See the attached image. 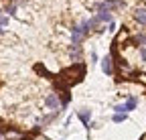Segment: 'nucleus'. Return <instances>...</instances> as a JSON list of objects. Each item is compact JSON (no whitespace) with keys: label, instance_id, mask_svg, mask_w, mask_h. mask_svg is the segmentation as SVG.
<instances>
[{"label":"nucleus","instance_id":"obj_6","mask_svg":"<svg viewBox=\"0 0 146 140\" xmlns=\"http://www.w3.org/2000/svg\"><path fill=\"white\" fill-rule=\"evenodd\" d=\"M134 21L142 27H146V6H138L134 10Z\"/></svg>","mask_w":146,"mask_h":140},{"label":"nucleus","instance_id":"obj_3","mask_svg":"<svg viewBox=\"0 0 146 140\" xmlns=\"http://www.w3.org/2000/svg\"><path fill=\"white\" fill-rule=\"evenodd\" d=\"M87 33H89V21L77 25L75 29L71 31V43H73V45H81V41L87 37Z\"/></svg>","mask_w":146,"mask_h":140},{"label":"nucleus","instance_id":"obj_12","mask_svg":"<svg viewBox=\"0 0 146 140\" xmlns=\"http://www.w3.org/2000/svg\"><path fill=\"white\" fill-rule=\"evenodd\" d=\"M134 43H138L140 47H146V35H136V37H134Z\"/></svg>","mask_w":146,"mask_h":140},{"label":"nucleus","instance_id":"obj_15","mask_svg":"<svg viewBox=\"0 0 146 140\" xmlns=\"http://www.w3.org/2000/svg\"><path fill=\"white\" fill-rule=\"evenodd\" d=\"M6 25H8V16L2 14V16H0V27H6Z\"/></svg>","mask_w":146,"mask_h":140},{"label":"nucleus","instance_id":"obj_2","mask_svg":"<svg viewBox=\"0 0 146 140\" xmlns=\"http://www.w3.org/2000/svg\"><path fill=\"white\" fill-rule=\"evenodd\" d=\"M104 23H108V25H110V23H114L112 12H98L94 19L89 21V29H94V31H100V33H102V31H104V29H102Z\"/></svg>","mask_w":146,"mask_h":140},{"label":"nucleus","instance_id":"obj_10","mask_svg":"<svg viewBox=\"0 0 146 140\" xmlns=\"http://www.w3.org/2000/svg\"><path fill=\"white\" fill-rule=\"evenodd\" d=\"M77 118L87 126V124H89V118H91V112H89V110H79V112H77Z\"/></svg>","mask_w":146,"mask_h":140},{"label":"nucleus","instance_id":"obj_5","mask_svg":"<svg viewBox=\"0 0 146 140\" xmlns=\"http://www.w3.org/2000/svg\"><path fill=\"white\" fill-rule=\"evenodd\" d=\"M136 106H138V100H136V98H128L124 104H118V106H116L114 110H116V114H126V112L134 110Z\"/></svg>","mask_w":146,"mask_h":140},{"label":"nucleus","instance_id":"obj_13","mask_svg":"<svg viewBox=\"0 0 146 140\" xmlns=\"http://www.w3.org/2000/svg\"><path fill=\"white\" fill-rule=\"evenodd\" d=\"M124 120H126V114H114V122L120 124V122H124Z\"/></svg>","mask_w":146,"mask_h":140},{"label":"nucleus","instance_id":"obj_14","mask_svg":"<svg viewBox=\"0 0 146 140\" xmlns=\"http://www.w3.org/2000/svg\"><path fill=\"white\" fill-rule=\"evenodd\" d=\"M140 61L146 63V47H140Z\"/></svg>","mask_w":146,"mask_h":140},{"label":"nucleus","instance_id":"obj_4","mask_svg":"<svg viewBox=\"0 0 146 140\" xmlns=\"http://www.w3.org/2000/svg\"><path fill=\"white\" fill-rule=\"evenodd\" d=\"M102 71L106 75H114L116 73V61H114V55H106L102 59Z\"/></svg>","mask_w":146,"mask_h":140},{"label":"nucleus","instance_id":"obj_11","mask_svg":"<svg viewBox=\"0 0 146 140\" xmlns=\"http://www.w3.org/2000/svg\"><path fill=\"white\" fill-rule=\"evenodd\" d=\"M57 116H59V110H55L53 114H49V116H45V118L41 120V124H51V122H53L55 118H57Z\"/></svg>","mask_w":146,"mask_h":140},{"label":"nucleus","instance_id":"obj_9","mask_svg":"<svg viewBox=\"0 0 146 140\" xmlns=\"http://www.w3.org/2000/svg\"><path fill=\"white\" fill-rule=\"evenodd\" d=\"M4 134H6V140H25V138H27L23 132H18V130H12V128L4 130Z\"/></svg>","mask_w":146,"mask_h":140},{"label":"nucleus","instance_id":"obj_1","mask_svg":"<svg viewBox=\"0 0 146 140\" xmlns=\"http://www.w3.org/2000/svg\"><path fill=\"white\" fill-rule=\"evenodd\" d=\"M83 73H85V67L81 63L79 65H73V67H67V69H63L61 75H59V85L63 87V90H67V87H71L73 83L81 81Z\"/></svg>","mask_w":146,"mask_h":140},{"label":"nucleus","instance_id":"obj_8","mask_svg":"<svg viewBox=\"0 0 146 140\" xmlns=\"http://www.w3.org/2000/svg\"><path fill=\"white\" fill-rule=\"evenodd\" d=\"M59 98H57V94H49L47 98H45V106L47 108H51V110H55V108H59Z\"/></svg>","mask_w":146,"mask_h":140},{"label":"nucleus","instance_id":"obj_18","mask_svg":"<svg viewBox=\"0 0 146 140\" xmlns=\"http://www.w3.org/2000/svg\"><path fill=\"white\" fill-rule=\"evenodd\" d=\"M39 140H49V138H39Z\"/></svg>","mask_w":146,"mask_h":140},{"label":"nucleus","instance_id":"obj_7","mask_svg":"<svg viewBox=\"0 0 146 140\" xmlns=\"http://www.w3.org/2000/svg\"><path fill=\"white\" fill-rule=\"evenodd\" d=\"M69 55H71L73 61H81V57H83V49H81V45H71Z\"/></svg>","mask_w":146,"mask_h":140},{"label":"nucleus","instance_id":"obj_17","mask_svg":"<svg viewBox=\"0 0 146 140\" xmlns=\"http://www.w3.org/2000/svg\"><path fill=\"white\" fill-rule=\"evenodd\" d=\"M2 33H4V31H2V27H0V35H2Z\"/></svg>","mask_w":146,"mask_h":140},{"label":"nucleus","instance_id":"obj_16","mask_svg":"<svg viewBox=\"0 0 146 140\" xmlns=\"http://www.w3.org/2000/svg\"><path fill=\"white\" fill-rule=\"evenodd\" d=\"M0 140H6V134H4V130L0 128Z\"/></svg>","mask_w":146,"mask_h":140},{"label":"nucleus","instance_id":"obj_19","mask_svg":"<svg viewBox=\"0 0 146 140\" xmlns=\"http://www.w3.org/2000/svg\"><path fill=\"white\" fill-rule=\"evenodd\" d=\"M0 16H2V10H0Z\"/></svg>","mask_w":146,"mask_h":140}]
</instances>
